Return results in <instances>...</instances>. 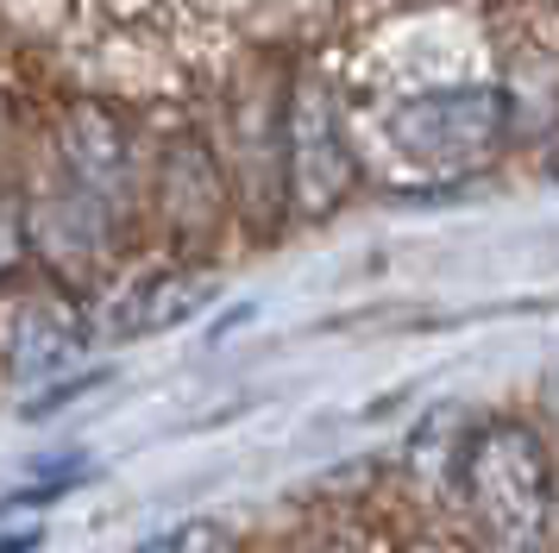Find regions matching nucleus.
<instances>
[{
	"label": "nucleus",
	"instance_id": "nucleus-1",
	"mask_svg": "<svg viewBox=\"0 0 559 553\" xmlns=\"http://www.w3.org/2000/svg\"><path fill=\"white\" fill-rule=\"evenodd\" d=\"M459 491L503 553H547L554 541V466L540 427L522 415H484L459 447Z\"/></svg>",
	"mask_w": 559,
	"mask_h": 553
},
{
	"label": "nucleus",
	"instance_id": "nucleus-2",
	"mask_svg": "<svg viewBox=\"0 0 559 553\" xmlns=\"http://www.w3.org/2000/svg\"><path fill=\"white\" fill-rule=\"evenodd\" d=\"M509 120H515V107H509L503 89L459 82V89H428V95L396 101L383 114V132L415 164H447V170H459V164H478V157H490V151L503 145Z\"/></svg>",
	"mask_w": 559,
	"mask_h": 553
},
{
	"label": "nucleus",
	"instance_id": "nucleus-3",
	"mask_svg": "<svg viewBox=\"0 0 559 553\" xmlns=\"http://www.w3.org/2000/svg\"><path fill=\"white\" fill-rule=\"evenodd\" d=\"M283 176H289V201L302 214H333L358 183L346 120H340L333 89L321 75H302L289 107H283Z\"/></svg>",
	"mask_w": 559,
	"mask_h": 553
},
{
	"label": "nucleus",
	"instance_id": "nucleus-4",
	"mask_svg": "<svg viewBox=\"0 0 559 553\" xmlns=\"http://www.w3.org/2000/svg\"><path fill=\"white\" fill-rule=\"evenodd\" d=\"M114 233H120V208L63 183V176L26 208L32 251L51 258L57 271H102L107 251H114Z\"/></svg>",
	"mask_w": 559,
	"mask_h": 553
},
{
	"label": "nucleus",
	"instance_id": "nucleus-5",
	"mask_svg": "<svg viewBox=\"0 0 559 553\" xmlns=\"http://www.w3.org/2000/svg\"><path fill=\"white\" fill-rule=\"evenodd\" d=\"M57 170H63V183H76V189L114 201V208L127 214V201H132V139H127V126L114 120L107 107H76L70 120L57 126Z\"/></svg>",
	"mask_w": 559,
	"mask_h": 553
},
{
	"label": "nucleus",
	"instance_id": "nucleus-6",
	"mask_svg": "<svg viewBox=\"0 0 559 553\" xmlns=\"http://www.w3.org/2000/svg\"><path fill=\"white\" fill-rule=\"evenodd\" d=\"M214 296H221V276L214 271H182V264L177 271H157V276H145V283H132L127 296L114 302L107 333H114V340H145V333L195 321Z\"/></svg>",
	"mask_w": 559,
	"mask_h": 553
},
{
	"label": "nucleus",
	"instance_id": "nucleus-7",
	"mask_svg": "<svg viewBox=\"0 0 559 553\" xmlns=\"http://www.w3.org/2000/svg\"><path fill=\"white\" fill-rule=\"evenodd\" d=\"M88 327L63 308V302H26L13 321H7V365L20 384H38V377L63 372L70 358L82 352Z\"/></svg>",
	"mask_w": 559,
	"mask_h": 553
},
{
	"label": "nucleus",
	"instance_id": "nucleus-8",
	"mask_svg": "<svg viewBox=\"0 0 559 553\" xmlns=\"http://www.w3.org/2000/svg\"><path fill=\"white\" fill-rule=\"evenodd\" d=\"M227 214V189H221V164L207 157L202 139H189L164 157V221L177 226L182 239L214 233Z\"/></svg>",
	"mask_w": 559,
	"mask_h": 553
},
{
	"label": "nucleus",
	"instance_id": "nucleus-9",
	"mask_svg": "<svg viewBox=\"0 0 559 553\" xmlns=\"http://www.w3.org/2000/svg\"><path fill=\"white\" fill-rule=\"evenodd\" d=\"M139 553H246V541H239V528L214 522V516H195V522H177L170 534L145 541Z\"/></svg>",
	"mask_w": 559,
	"mask_h": 553
},
{
	"label": "nucleus",
	"instance_id": "nucleus-10",
	"mask_svg": "<svg viewBox=\"0 0 559 553\" xmlns=\"http://www.w3.org/2000/svg\"><path fill=\"white\" fill-rule=\"evenodd\" d=\"M32 258V239H26V196L13 183H0V283L20 271Z\"/></svg>",
	"mask_w": 559,
	"mask_h": 553
},
{
	"label": "nucleus",
	"instance_id": "nucleus-11",
	"mask_svg": "<svg viewBox=\"0 0 559 553\" xmlns=\"http://www.w3.org/2000/svg\"><path fill=\"white\" fill-rule=\"evenodd\" d=\"M38 541H45V534H38V528H26V534H7V541H0V553H38Z\"/></svg>",
	"mask_w": 559,
	"mask_h": 553
},
{
	"label": "nucleus",
	"instance_id": "nucleus-12",
	"mask_svg": "<svg viewBox=\"0 0 559 553\" xmlns=\"http://www.w3.org/2000/svg\"><path fill=\"white\" fill-rule=\"evenodd\" d=\"M308 553H365V548H353V541H314Z\"/></svg>",
	"mask_w": 559,
	"mask_h": 553
}]
</instances>
